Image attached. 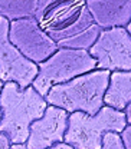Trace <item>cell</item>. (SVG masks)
I'll list each match as a JSON object with an SVG mask.
<instances>
[{
  "label": "cell",
  "instance_id": "6da1fadb",
  "mask_svg": "<svg viewBox=\"0 0 131 149\" xmlns=\"http://www.w3.org/2000/svg\"><path fill=\"white\" fill-rule=\"evenodd\" d=\"M35 17L59 47L89 49L102 32L87 0H37Z\"/></svg>",
  "mask_w": 131,
  "mask_h": 149
},
{
  "label": "cell",
  "instance_id": "7a4b0ae2",
  "mask_svg": "<svg viewBox=\"0 0 131 149\" xmlns=\"http://www.w3.org/2000/svg\"><path fill=\"white\" fill-rule=\"evenodd\" d=\"M0 105L3 111L0 130L7 133L12 143H25L29 138L30 125L49 106L46 97L33 85L20 88L18 82H4Z\"/></svg>",
  "mask_w": 131,
  "mask_h": 149
},
{
  "label": "cell",
  "instance_id": "3957f363",
  "mask_svg": "<svg viewBox=\"0 0 131 149\" xmlns=\"http://www.w3.org/2000/svg\"><path fill=\"white\" fill-rule=\"evenodd\" d=\"M111 70L94 69L74 79L54 85L45 96L49 105L59 106L69 113L76 111L95 115L105 103Z\"/></svg>",
  "mask_w": 131,
  "mask_h": 149
},
{
  "label": "cell",
  "instance_id": "277c9868",
  "mask_svg": "<svg viewBox=\"0 0 131 149\" xmlns=\"http://www.w3.org/2000/svg\"><path fill=\"white\" fill-rule=\"evenodd\" d=\"M125 112L110 105H104L95 115L76 111L69 115L65 142L74 149L102 148L104 133L115 130L123 132L127 126Z\"/></svg>",
  "mask_w": 131,
  "mask_h": 149
},
{
  "label": "cell",
  "instance_id": "5b68a950",
  "mask_svg": "<svg viewBox=\"0 0 131 149\" xmlns=\"http://www.w3.org/2000/svg\"><path fill=\"white\" fill-rule=\"evenodd\" d=\"M37 65L39 72L32 85L39 93L46 96L54 85L96 69V59L89 53V49L59 47L54 55Z\"/></svg>",
  "mask_w": 131,
  "mask_h": 149
},
{
  "label": "cell",
  "instance_id": "8992f818",
  "mask_svg": "<svg viewBox=\"0 0 131 149\" xmlns=\"http://www.w3.org/2000/svg\"><path fill=\"white\" fill-rule=\"evenodd\" d=\"M96 59V69L131 70V35L125 26L102 29L96 42L89 47Z\"/></svg>",
  "mask_w": 131,
  "mask_h": 149
},
{
  "label": "cell",
  "instance_id": "52a82bcc",
  "mask_svg": "<svg viewBox=\"0 0 131 149\" xmlns=\"http://www.w3.org/2000/svg\"><path fill=\"white\" fill-rule=\"evenodd\" d=\"M10 20L0 16V79L3 82H18L20 88L33 83L39 65L32 62L12 43Z\"/></svg>",
  "mask_w": 131,
  "mask_h": 149
},
{
  "label": "cell",
  "instance_id": "ba28073f",
  "mask_svg": "<svg viewBox=\"0 0 131 149\" xmlns=\"http://www.w3.org/2000/svg\"><path fill=\"white\" fill-rule=\"evenodd\" d=\"M9 36L12 43L35 63L46 60L59 49L58 43L42 29L35 16L10 22Z\"/></svg>",
  "mask_w": 131,
  "mask_h": 149
},
{
  "label": "cell",
  "instance_id": "9c48e42d",
  "mask_svg": "<svg viewBox=\"0 0 131 149\" xmlns=\"http://www.w3.org/2000/svg\"><path fill=\"white\" fill-rule=\"evenodd\" d=\"M68 120L69 112L55 105H49L45 113L30 125L26 148L46 149L52 148L55 142L65 141Z\"/></svg>",
  "mask_w": 131,
  "mask_h": 149
},
{
  "label": "cell",
  "instance_id": "30bf717a",
  "mask_svg": "<svg viewBox=\"0 0 131 149\" xmlns=\"http://www.w3.org/2000/svg\"><path fill=\"white\" fill-rule=\"evenodd\" d=\"M87 6L102 29L127 26L131 20V0H87Z\"/></svg>",
  "mask_w": 131,
  "mask_h": 149
},
{
  "label": "cell",
  "instance_id": "8fae6325",
  "mask_svg": "<svg viewBox=\"0 0 131 149\" xmlns=\"http://www.w3.org/2000/svg\"><path fill=\"white\" fill-rule=\"evenodd\" d=\"M105 105L124 111L131 102V70H114L105 93Z\"/></svg>",
  "mask_w": 131,
  "mask_h": 149
},
{
  "label": "cell",
  "instance_id": "7c38bea8",
  "mask_svg": "<svg viewBox=\"0 0 131 149\" xmlns=\"http://www.w3.org/2000/svg\"><path fill=\"white\" fill-rule=\"evenodd\" d=\"M37 0H0V16L10 22L36 16Z\"/></svg>",
  "mask_w": 131,
  "mask_h": 149
},
{
  "label": "cell",
  "instance_id": "4fadbf2b",
  "mask_svg": "<svg viewBox=\"0 0 131 149\" xmlns=\"http://www.w3.org/2000/svg\"><path fill=\"white\" fill-rule=\"evenodd\" d=\"M102 148L104 149H123L124 146V141L120 132L110 130L107 133H104L102 136Z\"/></svg>",
  "mask_w": 131,
  "mask_h": 149
},
{
  "label": "cell",
  "instance_id": "5bb4252c",
  "mask_svg": "<svg viewBox=\"0 0 131 149\" xmlns=\"http://www.w3.org/2000/svg\"><path fill=\"white\" fill-rule=\"evenodd\" d=\"M121 136H123V141H124V146L127 149H131V123H128L124 130L121 132Z\"/></svg>",
  "mask_w": 131,
  "mask_h": 149
},
{
  "label": "cell",
  "instance_id": "9a60e30c",
  "mask_svg": "<svg viewBox=\"0 0 131 149\" xmlns=\"http://www.w3.org/2000/svg\"><path fill=\"white\" fill-rule=\"evenodd\" d=\"M7 148H12V141L7 136V133L0 130V149H7Z\"/></svg>",
  "mask_w": 131,
  "mask_h": 149
},
{
  "label": "cell",
  "instance_id": "2e32d148",
  "mask_svg": "<svg viewBox=\"0 0 131 149\" xmlns=\"http://www.w3.org/2000/svg\"><path fill=\"white\" fill-rule=\"evenodd\" d=\"M52 148L54 149H74L68 142H65V141H59V142H55L54 145H52Z\"/></svg>",
  "mask_w": 131,
  "mask_h": 149
},
{
  "label": "cell",
  "instance_id": "e0dca14e",
  "mask_svg": "<svg viewBox=\"0 0 131 149\" xmlns=\"http://www.w3.org/2000/svg\"><path fill=\"white\" fill-rule=\"evenodd\" d=\"M124 112H125V116H127V122H128V123H131V102L127 105V106H125Z\"/></svg>",
  "mask_w": 131,
  "mask_h": 149
},
{
  "label": "cell",
  "instance_id": "ac0fdd59",
  "mask_svg": "<svg viewBox=\"0 0 131 149\" xmlns=\"http://www.w3.org/2000/svg\"><path fill=\"white\" fill-rule=\"evenodd\" d=\"M3 85H4V82L0 79V96H1V89H3ZM1 116H3V111H1V105H0V120H1Z\"/></svg>",
  "mask_w": 131,
  "mask_h": 149
},
{
  "label": "cell",
  "instance_id": "d6986e66",
  "mask_svg": "<svg viewBox=\"0 0 131 149\" xmlns=\"http://www.w3.org/2000/svg\"><path fill=\"white\" fill-rule=\"evenodd\" d=\"M125 27H127V30L130 32V35H131V20H130V22H128V24H127Z\"/></svg>",
  "mask_w": 131,
  "mask_h": 149
}]
</instances>
